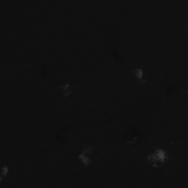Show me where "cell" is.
<instances>
[{"instance_id": "cell-1", "label": "cell", "mask_w": 188, "mask_h": 188, "mask_svg": "<svg viewBox=\"0 0 188 188\" xmlns=\"http://www.w3.org/2000/svg\"><path fill=\"white\" fill-rule=\"evenodd\" d=\"M147 160L151 162L154 166L158 167L159 165L164 164L168 159L166 151L162 149H157L154 152L147 157Z\"/></svg>"}, {"instance_id": "cell-2", "label": "cell", "mask_w": 188, "mask_h": 188, "mask_svg": "<svg viewBox=\"0 0 188 188\" xmlns=\"http://www.w3.org/2000/svg\"><path fill=\"white\" fill-rule=\"evenodd\" d=\"M95 148L94 146H87L79 155V160L81 161L82 164L85 166H88L91 162V156L93 155Z\"/></svg>"}, {"instance_id": "cell-3", "label": "cell", "mask_w": 188, "mask_h": 188, "mask_svg": "<svg viewBox=\"0 0 188 188\" xmlns=\"http://www.w3.org/2000/svg\"><path fill=\"white\" fill-rule=\"evenodd\" d=\"M60 89H61L63 95L64 96H68L72 94V87H71V84L69 83H65L63 85H60Z\"/></svg>"}, {"instance_id": "cell-4", "label": "cell", "mask_w": 188, "mask_h": 188, "mask_svg": "<svg viewBox=\"0 0 188 188\" xmlns=\"http://www.w3.org/2000/svg\"><path fill=\"white\" fill-rule=\"evenodd\" d=\"M134 74L136 77L139 79H142L143 77V71L141 68H135L134 70Z\"/></svg>"}, {"instance_id": "cell-5", "label": "cell", "mask_w": 188, "mask_h": 188, "mask_svg": "<svg viewBox=\"0 0 188 188\" xmlns=\"http://www.w3.org/2000/svg\"><path fill=\"white\" fill-rule=\"evenodd\" d=\"M8 167L7 165H5L3 166L2 168V172H1V174H2V177H4L7 175V173H8Z\"/></svg>"}]
</instances>
